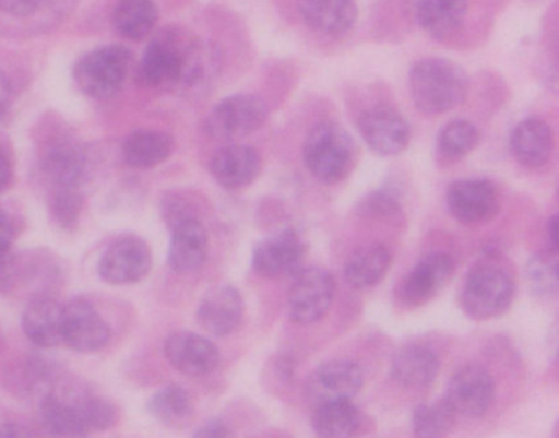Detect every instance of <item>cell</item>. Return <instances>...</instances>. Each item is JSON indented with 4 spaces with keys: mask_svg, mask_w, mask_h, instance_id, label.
Returning a JSON list of instances; mask_svg holds the SVG:
<instances>
[{
    "mask_svg": "<svg viewBox=\"0 0 559 438\" xmlns=\"http://www.w3.org/2000/svg\"><path fill=\"white\" fill-rule=\"evenodd\" d=\"M215 45L171 28L153 38L136 68V80L152 90L195 93L207 90L221 74Z\"/></svg>",
    "mask_w": 559,
    "mask_h": 438,
    "instance_id": "1",
    "label": "cell"
},
{
    "mask_svg": "<svg viewBox=\"0 0 559 438\" xmlns=\"http://www.w3.org/2000/svg\"><path fill=\"white\" fill-rule=\"evenodd\" d=\"M163 352L176 371L191 378L211 375L221 365V352L215 343L189 330H179L168 335Z\"/></svg>",
    "mask_w": 559,
    "mask_h": 438,
    "instance_id": "15",
    "label": "cell"
},
{
    "mask_svg": "<svg viewBox=\"0 0 559 438\" xmlns=\"http://www.w3.org/2000/svg\"><path fill=\"white\" fill-rule=\"evenodd\" d=\"M243 313L245 303L240 291L230 284H222L202 297L195 317L205 332L227 336L240 327Z\"/></svg>",
    "mask_w": 559,
    "mask_h": 438,
    "instance_id": "20",
    "label": "cell"
},
{
    "mask_svg": "<svg viewBox=\"0 0 559 438\" xmlns=\"http://www.w3.org/2000/svg\"><path fill=\"white\" fill-rule=\"evenodd\" d=\"M447 205L460 224H487L499 214V189L489 179H460L448 188Z\"/></svg>",
    "mask_w": 559,
    "mask_h": 438,
    "instance_id": "13",
    "label": "cell"
},
{
    "mask_svg": "<svg viewBox=\"0 0 559 438\" xmlns=\"http://www.w3.org/2000/svg\"><path fill=\"white\" fill-rule=\"evenodd\" d=\"M12 100V84L8 74L0 70V116L8 113Z\"/></svg>",
    "mask_w": 559,
    "mask_h": 438,
    "instance_id": "45",
    "label": "cell"
},
{
    "mask_svg": "<svg viewBox=\"0 0 559 438\" xmlns=\"http://www.w3.org/2000/svg\"><path fill=\"white\" fill-rule=\"evenodd\" d=\"M169 227L168 267L178 274H191L204 267L209 257V234L201 218L179 199L163 205Z\"/></svg>",
    "mask_w": 559,
    "mask_h": 438,
    "instance_id": "4",
    "label": "cell"
},
{
    "mask_svg": "<svg viewBox=\"0 0 559 438\" xmlns=\"http://www.w3.org/2000/svg\"><path fill=\"white\" fill-rule=\"evenodd\" d=\"M408 90L415 107L427 116L456 109L469 93L466 71L444 58L417 61L408 73Z\"/></svg>",
    "mask_w": 559,
    "mask_h": 438,
    "instance_id": "2",
    "label": "cell"
},
{
    "mask_svg": "<svg viewBox=\"0 0 559 438\" xmlns=\"http://www.w3.org/2000/svg\"><path fill=\"white\" fill-rule=\"evenodd\" d=\"M515 283L497 264H479L467 274L460 294L463 312L477 322L497 319L512 306Z\"/></svg>",
    "mask_w": 559,
    "mask_h": 438,
    "instance_id": "6",
    "label": "cell"
},
{
    "mask_svg": "<svg viewBox=\"0 0 559 438\" xmlns=\"http://www.w3.org/2000/svg\"><path fill=\"white\" fill-rule=\"evenodd\" d=\"M299 14L317 34L340 37L355 28L358 5L355 0H300Z\"/></svg>",
    "mask_w": 559,
    "mask_h": 438,
    "instance_id": "22",
    "label": "cell"
},
{
    "mask_svg": "<svg viewBox=\"0 0 559 438\" xmlns=\"http://www.w3.org/2000/svg\"><path fill=\"white\" fill-rule=\"evenodd\" d=\"M496 398V382L484 366L471 363L461 366L448 382L447 399L454 414L479 418L489 412Z\"/></svg>",
    "mask_w": 559,
    "mask_h": 438,
    "instance_id": "11",
    "label": "cell"
},
{
    "mask_svg": "<svg viewBox=\"0 0 559 438\" xmlns=\"http://www.w3.org/2000/svg\"><path fill=\"white\" fill-rule=\"evenodd\" d=\"M156 24L158 8L153 0H117L114 5V31L126 40H145L153 34Z\"/></svg>",
    "mask_w": 559,
    "mask_h": 438,
    "instance_id": "31",
    "label": "cell"
},
{
    "mask_svg": "<svg viewBox=\"0 0 559 438\" xmlns=\"http://www.w3.org/2000/svg\"><path fill=\"white\" fill-rule=\"evenodd\" d=\"M175 139L163 130L139 129L127 137L123 162L133 169H153L171 158Z\"/></svg>",
    "mask_w": 559,
    "mask_h": 438,
    "instance_id": "28",
    "label": "cell"
},
{
    "mask_svg": "<svg viewBox=\"0 0 559 438\" xmlns=\"http://www.w3.org/2000/svg\"><path fill=\"white\" fill-rule=\"evenodd\" d=\"M546 230H548L549 250L558 251L559 225L558 217H556V215H552V217L549 218L548 225H546Z\"/></svg>",
    "mask_w": 559,
    "mask_h": 438,
    "instance_id": "46",
    "label": "cell"
},
{
    "mask_svg": "<svg viewBox=\"0 0 559 438\" xmlns=\"http://www.w3.org/2000/svg\"><path fill=\"white\" fill-rule=\"evenodd\" d=\"M78 0H0V12L21 21L38 17L40 14L63 19L74 9Z\"/></svg>",
    "mask_w": 559,
    "mask_h": 438,
    "instance_id": "38",
    "label": "cell"
},
{
    "mask_svg": "<svg viewBox=\"0 0 559 438\" xmlns=\"http://www.w3.org/2000/svg\"><path fill=\"white\" fill-rule=\"evenodd\" d=\"M306 253V241L296 230L277 232L254 247L251 267L266 280L296 276L302 270Z\"/></svg>",
    "mask_w": 559,
    "mask_h": 438,
    "instance_id": "12",
    "label": "cell"
},
{
    "mask_svg": "<svg viewBox=\"0 0 559 438\" xmlns=\"http://www.w3.org/2000/svg\"><path fill=\"white\" fill-rule=\"evenodd\" d=\"M335 291V280L330 271L319 267L300 270L287 294L290 320L297 325L319 322L332 307Z\"/></svg>",
    "mask_w": 559,
    "mask_h": 438,
    "instance_id": "10",
    "label": "cell"
},
{
    "mask_svg": "<svg viewBox=\"0 0 559 438\" xmlns=\"http://www.w3.org/2000/svg\"><path fill=\"white\" fill-rule=\"evenodd\" d=\"M132 70V54L122 45H106L84 54L73 68L78 90L91 99H110L120 93Z\"/></svg>",
    "mask_w": 559,
    "mask_h": 438,
    "instance_id": "5",
    "label": "cell"
},
{
    "mask_svg": "<svg viewBox=\"0 0 559 438\" xmlns=\"http://www.w3.org/2000/svg\"><path fill=\"white\" fill-rule=\"evenodd\" d=\"M38 171L50 189H81L90 179V152L70 135H57L41 146Z\"/></svg>",
    "mask_w": 559,
    "mask_h": 438,
    "instance_id": "8",
    "label": "cell"
},
{
    "mask_svg": "<svg viewBox=\"0 0 559 438\" xmlns=\"http://www.w3.org/2000/svg\"><path fill=\"white\" fill-rule=\"evenodd\" d=\"M38 412H40L41 427L51 438L91 437L76 409L57 388L41 395Z\"/></svg>",
    "mask_w": 559,
    "mask_h": 438,
    "instance_id": "30",
    "label": "cell"
},
{
    "mask_svg": "<svg viewBox=\"0 0 559 438\" xmlns=\"http://www.w3.org/2000/svg\"><path fill=\"white\" fill-rule=\"evenodd\" d=\"M112 329L99 310L86 299L63 306V343L73 352L93 355L109 345Z\"/></svg>",
    "mask_w": 559,
    "mask_h": 438,
    "instance_id": "14",
    "label": "cell"
},
{
    "mask_svg": "<svg viewBox=\"0 0 559 438\" xmlns=\"http://www.w3.org/2000/svg\"><path fill=\"white\" fill-rule=\"evenodd\" d=\"M153 270V251L145 238L135 234L116 238L100 254L97 274L110 286H129L145 280Z\"/></svg>",
    "mask_w": 559,
    "mask_h": 438,
    "instance_id": "9",
    "label": "cell"
},
{
    "mask_svg": "<svg viewBox=\"0 0 559 438\" xmlns=\"http://www.w3.org/2000/svg\"><path fill=\"white\" fill-rule=\"evenodd\" d=\"M513 158L526 168H542L555 152V135L551 127L542 119H525L510 135Z\"/></svg>",
    "mask_w": 559,
    "mask_h": 438,
    "instance_id": "24",
    "label": "cell"
},
{
    "mask_svg": "<svg viewBox=\"0 0 559 438\" xmlns=\"http://www.w3.org/2000/svg\"><path fill=\"white\" fill-rule=\"evenodd\" d=\"M479 145V130L469 120H451L437 137V153L444 162H460Z\"/></svg>",
    "mask_w": 559,
    "mask_h": 438,
    "instance_id": "35",
    "label": "cell"
},
{
    "mask_svg": "<svg viewBox=\"0 0 559 438\" xmlns=\"http://www.w3.org/2000/svg\"><path fill=\"white\" fill-rule=\"evenodd\" d=\"M365 382V375L358 363L352 359H330L322 363L307 379V398L313 404L353 399Z\"/></svg>",
    "mask_w": 559,
    "mask_h": 438,
    "instance_id": "17",
    "label": "cell"
},
{
    "mask_svg": "<svg viewBox=\"0 0 559 438\" xmlns=\"http://www.w3.org/2000/svg\"><path fill=\"white\" fill-rule=\"evenodd\" d=\"M440 371V359L428 346L411 343L402 346L391 363V375L395 382L407 389L430 386Z\"/></svg>",
    "mask_w": 559,
    "mask_h": 438,
    "instance_id": "25",
    "label": "cell"
},
{
    "mask_svg": "<svg viewBox=\"0 0 559 438\" xmlns=\"http://www.w3.org/2000/svg\"><path fill=\"white\" fill-rule=\"evenodd\" d=\"M15 228L11 215L0 208V253H8L14 244Z\"/></svg>",
    "mask_w": 559,
    "mask_h": 438,
    "instance_id": "41",
    "label": "cell"
},
{
    "mask_svg": "<svg viewBox=\"0 0 559 438\" xmlns=\"http://www.w3.org/2000/svg\"><path fill=\"white\" fill-rule=\"evenodd\" d=\"M412 12L425 34L437 40H447L463 27L467 0H412Z\"/></svg>",
    "mask_w": 559,
    "mask_h": 438,
    "instance_id": "23",
    "label": "cell"
},
{
    "mask_svg": "<svg viewBox=\"0 0 559 438\" xmlns=\"http://www.w3.org/2000/svg\"><path fill=\"white\" fill-rule=\"evenodd\" d=\"M57 389L76 409L78 415L90 434L110 430L119 422V411H117L116 404L104 395L97 394L93 389L86 388L80 382L68 384L64 381H61Z\"/></svg>",
    "mask_w": 559,
    "mask_h": 438,
    "instance_id": "26",
    "label": "cell"
},
{
    "mask_svg": "<svg viewBox=\"0 0 559 438\" xmlns=\"http://www.w3.org/2000/svg\"><path fill=\"white\" fill-rule=\"evenodd\" d=\"M302 155L306 168L313 178L323 185H338L355 168L356 146L340 123L325 120L307 133Z\"/></svg>",
    "mask_w": 559,
    "mask_h": 438,
    "instance_id": "3",
    "label": "cell"
},
{
    "mask_svg": "<svg viewBox=\"0 0 559 438\" xmlns=\"http://www.w3.org/2000/svg\"><path fill=\"white\" fill-rule=\"evenodd\" d=\"M358 129L362 142L379 156L401 155L411 143V126L391 107H374L362 114Z\"/></svg>",
    "mask_w": 559,
    "mask_h": 438,
    "instance_id": "16",
    "label": "cell"
},
{
    "mask_svg": "<svg viewBox=\"0 0 559 438\" xmlns=\"http://www.w3.org/2000/svg\"><path fill=\"white\" fill-rule=\"evenodd\" d=\"M526 283L536 297H552L558 293V251H538L526 263Z\"/></svg>",
    "mask_w": 559,
    "mask_h": 438,
    "instance_id": "36",
    "label": "cell"
},
{
    "mask_svg": "<svg viewBox=\"0 0 559 438\" xmlns=\"http://www.w3.org/2000/svg\"><path fill=\"white\" fill-rule=\"evenodd\" d=\"M0 438H41L38 431L21 422H9L0 428Z\"/></svg>",
    "mask_w": 559,
    "mask_h": 438,
    "instance_id": "43",
    "label": "cell"
},
{
    "mask_svg": "<svg viewBox=\"0 0 559 438\" xmlns=\"http://www.w3.org/2000/svg\"><path fill=\"white\" fill-rule=\"evenodd\" d=\"M22 330L37 348L63 343V304L53 294H35L22 312Z\"/></svg>",
    "mask_w": 559,
    "mask_h": 438,
    "instance_id": "19",
    "label": "cell"
},
{
    "mask_svg": "<svg viewBox=\"0 0 559 438\" xmlns=\"http://www.w3.org/2000/svg\"><path fill=\"white\" fill-rule=\"evenodd\" d=\"M456 424V414L447 399L424 402L412 412V431L415 438H448Z\"/></svg>",
    "mask_w": 559,
    "mask_h": 438,
    "instance_id": "34",
    "label": "cell"
},
{
    "mask_svg": "<svg viewBox=\"0 0 559 438\" xmlns=\"http://www.w3.org/2000/svg\"><path fill=\"white\" fill-rule=\"evenodd\" d=\"M191 438H235L234 430L222 418H211L204 422Z\"/></svg>",
    "mask_w": 559,
    "mask_h": 438,
    "instance_id": "40",
    "label": "cell"
},
{
    "mask_svg": "<svg viewBox=\"0 0 559 438\" xmlns=\"http://www.w3.org/2000/svg\"><path fill=\"white\" fill-rule=\"evenodd\" d=\"M14 181V169L11 159L0 150V194H4Z\"/></svg>",
    "mask_w": 559,
    "mask_h": 438,
    "instance_id": "44",
    "label": "cell"
},
{
    "mask_svg": "<svg viewBox=\"0 0 559 438\" xmlns=\"http://www.w3.org/2000/svg\"><path fill=\"white\" fill-rule=\"evenodd\" d=\"M47 201L50 218L60 230L74 232L80 227L83 214L81 189H50Z\"/></svg>",
    "mask_w": 559,
    "mask_h": 438,
    "instance_id": "37",
    "label": "cell"
},
{
    "mask_svg": "<svg viewBox=\"0 0 559 438\" xmlns=\"http://www.w3.org/2000/svg\"><path fill=\"white\" fill-rule=\"evenodd\" d=\"M19 284L34 286L35 294H51L50 286L57 287L60 283V264L47 251H31V253L17 254ZM34 294V296H35Z\"/></svg>",
    "mask_w": 559,
    "mask_h": 438,
    "instance_id": "33",
    "label": "cell"
},
{
    "mask_svg": "<svg viewBox=\"0 0 559 438\" xmlns=\"http://www.w3.org/2000/svg\"><path fill=\"white\" fill-rule=\"evenodd\" d=\"M263 169V159L253 146L230 143L212 156L209 171L225 189H243L253 185Z\"/></svg>",
    "mask_w": 559,
    "mask_h": 438,
    "instance_id": "21",
    "label": "cell"
},
{
    "mask_svg": "<svg viewBox=\"0 0 559 438\" xmlns=\"http://www.w3.org/2000/svg\"><path fill=\"white\" fill-rule=\"evenodd\" d=\"M19 286L17 254L0 253V294L8 296Z\"/></svg>",
    "mask_w": 559,
    "mask_h": 438,
    "instance_id": "39",
    "label": "cell"
},
{
    "mask_svg": "<svg viewBox=\"0 0 559 438\" xmlns=\"http://www.w3.org/2000/svg\"><path fill=\"white\" fill-rule=\"evenodd\" d=\"M267 106L254 94H234L209 113L204 130L217 142H238L261 129L267 120Z\"/></svg>",
    "mask_w": 559,
    "mask_h": 438,
    "instance_id": "7",
    "label": "cell"
},
{
    "mask_svg": "<svg viewBox=\"0 0 559 438\" xmlns=\"http://www.w3.org/2000/svg\"><path fill=\"white\" fill-rule=\"evenodd\" d=\"M453 274L454 261L450 254H428L402 281L399 299L408 307L425 306L444 289Z\"/></svg>",
    "mask_w": 559,
    "mask_h": 438,
    "instance_id": "18",
    "label": "cell"
},
{
    "mask_svg": "<svg viewBox=\"0 0 559 438\" xmlns=\"http://www.w3.org/2000/svg\"><path fill=\"white\" fill-rule=\"evenodd\" d=\"M146 409L158 424L165 425L171 430H182L188 427L195 414L191 395L179 384L159 388L150 398Z\"/></svg>",
    "mask_w": 559,
    "mask_h": 438,
    "instance_id": "32",
    "label": "cell"
},
{
    "mask_svg": "<svg viewBox=\"0 0 559 438\" xmlns=\"http://www.w3.org/2000/svg\"><path fill=\"white\" fill-rule=\"evenodd\" d=\"M369 208H371L374 212H379V214L388 215L392 214L394 211H397L399 201L392 191L376 192L374 196L369 198Z\"/></svg>",
    "mask_w": 559,
    "mask_h": 438,
    "instance_id": "42",
    "label": "cell"
},
{
    "mask_svg": "<svg viewBox=\"0 0 559 438\" xmlns=\"http://www.w3.org/2000/svg\"><path fill=\"white\" fill-rule=\"evenodd\" d=\"M391 267V250L382 244H369L349 254L343 274L353 289L366 291L378 286Z\"/></svg>",
    "mask_w": 559,
    "mask_h": 438,
    "instance_id": "27",
    "label": "cell"
},
{
    "mask_svg": "<svg viewBox=\"0 0 559 438\" xmlns=\"http://www.w3.org/2000/svg\"><path fill=\"white\" fill-rule=\"evenodd\" d=\"M312 424L320 438H355L365 427V415L352 399H338L317 405Z\"/></svg>",
    "mask_w": 559,
    "mask_h": 438,
    "instance_id": "29",
    "label": "cell"
}]
</instances>
